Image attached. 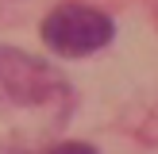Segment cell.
I'll list each match as a JSON object with an SVG mask.
<instances>
[{"mask_svg":"<svg viewBox=\"0 0 158 154\" xmlns=\"http://www.w3.org/2000/svg\"><path fill=\"white\" fill-rule=\"evenodd\" d=\"M73 108L66 77L43 58L0 46V154H27L66 123Z\"/></svg>","mask_w":158,"mask_h":154,"instance_id":"6da1fadb","label":"cell"},{"mask_svg":"<svg viewBox=\"0 0 158 154\" xmlns=\"http://www.w3.org/2000/svg\"><path fill=\"white\" fill-rule=\"evenodd\" d=\"M116 35V23L89 4H62L43 19V43L66 58H85L104 50Z\"/></svg>","mask_w":158,"mask_h":154,"instance_id":"7a4b0ae2","label":"cell"},{"mask_svg":"<svg viewBox=\"0 0 158 154\" xmlns=\"http://www.w3.org/2000/svg\"><path fill=\"white\" fill-rule=\"evenodd\" d=\"M43 154H100V150L89 146V143H58V146H50V150H43Z\"/></svg>","mask_w":158,"mask_h":154,"instance_id":"3957f363","label":"cell"}]
</instances>
